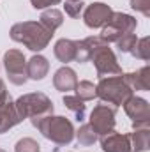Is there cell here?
Listing matches in <instances>:
<instances>
[{
    "label": "cell",
    "instance_id": "obj_1",
    "mask_svg": "<svg viewBox=\"0 0 150 152\" xmlns=\"http://www.w3.org/2000/svg\"><path fill=\"white\" fill-rule=\"evenodd\" d=\"M9 36L12 41L21 42L30 51H42L53 37V32H50L46 27H42L39 21H21L11 27Z\"/></svg>",
    "mask_w": 150,
    "mask_h": 152
},
{
    "label": "cell",
    "instance_id": "obj_2",
    "mask_svg": "<svg viewBox=\"0 0 150 152\" xmlns=\"http://www.w3.org/2000/svg\"><path fill=\"white\" fill-rule=\"evenodd\" d=\"M32 126L46 140L53 142L55 145H69L74 140V126L69 118H66L62 115L51 113L48 117L39 118V120H34Z\"/></svg>",
    "mask_w": 150,
    "mask_h": 152
},
{
    "label": "cell",
    "instance_id": "obj_3",
    "mask_svg": "<svg viewBox=\"0 0 150 152\" xmlns=\"http://www.w3.org/2000/svg\"><path fill=\"white\" fill-rule=\"evenodd\" d=\"M133 96L131 87L124 81L120 76H108L99 78V83L95 85V97H99L103 103H108L111 106H124V103Z\"/></svg>",
    "mask_w": 150,
    "mask_h": 152
},
{
    "label": "cell",
    "instance_id": "obj_4",
    "mask_svg": "<svg viewBox=\"0 0 150 152\" xmlns=\"http://www.w3.org/2000/svg\"><path fill=\"white\" fill-rule=\"evenodd\" d=\"M18 115L23 118H30V122L39 120L42 117L53 113V101L42 94V92H30V94H23L21 97H18L14 101Z\"/></svg>",
    "mask_w": 150,
    "mask_h": 152
},
{
    "label": "cell",
    "instance_id": "obj_5",
    "mask_svg": "<svg viewBox=\"0 0 150 152\" xmlns=\"http://www.w3.org/2000/svg\"><path fill=\"white\" fill-rule=\"evenodd\" d=\"M115 117H117V106H111L108 103H101V104L94 106V110L90 112L88 124L92 126L95 134L99 138H103V136L115 131V124H117Z\"/></svg>",
    "mask_w": 150,
    "mask_h": 152
},
{
    "label": "cell",
    "instance_id": "obj_6",
    "mask_svg": "<svg viewBox=\"0 0 150 152\" xmlns=\"http://www.w3.org/2000/svg\"><path fill=\"white\" fill-rule=\"evenodd\" d=\"M4 67H5V73L7 78L12 85H25L28 81V76H27V58L23 55V51L20 50H7L5 55H4Z\"/></svg>",
    "mask_w": 150,
    "mask_h": 152
},
{
    "label": "cell",
    "instance_id": "obj_7",
    "mask_svg": "<svg viewBox=\"0 0 150 152\" xmlns=\"http://www.w3.org/2000/svg\"><path fill=\"white\" fill-rule=\"evenodd\" d=\"M90 60L94 62L95 73H97L99 78H108V76H120L122 75V67H120V64H118V60H117L113 50L110 48V44L99 48V50L92 55Z\"/></svg>",
    "mask_w": 150,
    "mask_h": 152
},
{
    "label": "cell",
    "instance_id": "obj_8",
    "mask_svg": "<svg viewBox=\"0 0 150 152\" xmlns=\"http://www.w3.org/2000/svg\"><path fill=\"white\" fill-rule=\"evenodd\" d=\"M111 12L113 9L108 4H104V2H92V4H88L83 9L81 16H83V21H85V25L88 28H103L108 23Z\"/></svg>",
    "mask_w": 150,
    "mask_h": 152
},
{
    "label": "cell",
    "instance_id": "obj_9",
    "mask_svg": "<svg viewBox=\"0 0 150 152\" xmlns=\"http://www.w3.org/2000/svg\"><path fill=\"white\" fill-rule=\"evenodd\" d=\"M20 122H23V120L18 115L16 104H14L11 94L7 90H4L0 94V134L7 133L9 129H12Z\"/></svg>",
    "mask_w": 150,
    "mask_h": 152
},
{
    "label": "cell",
    "instance_id": "obj_10",
    "mask_svg": "<svg viewBox=\"0 0 150 152\" xmlns=\"http://www.w3.org/2000/svg\"><path fill=\"white\" fill-rule=\"evenodd\" d=\"M124 110L133 122H150V104L143 97L131 96L124 103Z\"/></svg>",
    "mask_w": 150,
    "mask_h": 152
},
{
    "label": "cell",
    "instance_id": "obj_11",
    "mask_svg": "<svg viewBox=\"0 0 150 152\" xmlns=\"http://www.w3.org/2000/svg\"><path fill=\"white\" fill-rule=\"evenodd\" d=\"M103 46H108L106 41L99 37V36H90V37H85L81 41H76V57L74 60L79 64H85V62H90L92 55L103 48Z\"/></svg>",
    "mask_w": 150,
    "mask_h": 152
},
{
    "label": "cell",
    "instance_id": "obj_12",
    "mask_svg": "<svg viewBox=\"0 0 150 152\" xmlns=\"http://www.w3.org/2000/svg\"><path fill=\"white\" fill-rule=\"evenodd\" d=\"M101 149L103 152H133L129 134H122L115 131L101 138Z\"/></svg>",
    "mask_w": 150,
    "mask_h": 152
},
{
    "label": "cell",
    "instance_id": "obj_13",
    "mask_svg": "<svg viewBox=\"0 0 150 152\" xmlns=\"http://www.w3.org/2000/svg\"><path fill=\"white\" fill-rule=\"evenodd\" d=\"M53 85L58 92H73L78 85V76H76L74 69L67 67V66H62L60 69L55 71L53 75Z\"/></svg>",
    "mask_w": 150,
    "mask_h": 152
},
{
    "label": "cell",
    "instance_id": "obj_14",
    "mask_svg": "<svg viewBox=\"0 0 150 152\" xmlns=\"http://www.w3.org/2000/svg\"><path fill=\"white\" fill-rule=\"evenodd\" d=\"M124 81L131 87V90H150V67L143 66L141 69H138L136 73H127L122 75Z\"/></svg>",
    "mask_w": 150,
    "mask_h": 152
},
{
    "label": "cell",
    "instance_id": "obj_15",
    "mask_svg": "<svg viewBox=\"0 0 150 152\" xmlns=\"http://www.w3.org/2000/svg\"><path fill=\"white\" fill-rule=\"evenodd\" d=\"M50 71V62L46 57L42 55H34L30 60H27V76L28 80H34V81H41L48 76Z\"/></svg>",
    "mask_w": 150,
    "mask_h": 152
},
{
    "label": "cell",
    "instance_id": "obj_16",
    "mask_svg": "<svg viewBox=\"0 0 150 152\" xmlns=\"http://www.w3.org/2000/svg\"><path fill=\"white\" fill-rule=\"evenodd\" d=\"M108 25L115 27L117 30H120L122 34H134L136 27H138V21L134 16L131 14H125V12H115L113 11L110 20H108Z\"/></svg>",
    "mask_w": 150,
    "mask_h": 152
},
{
    "label": "cell",
    "instance_id": "obj_17",
    "mask_svg": "<svg viewBox=\"0 0 150 152\" xmlns=\"http://www.w3.org/2000/svg\"><path fill=\"white\" fill-rule=\"evenodd\" d=\"M53 53L57 57L58 62L62 64H69L73 62L76 57V41L73 39H58L55 42V48H53Z\"/></svg>",
    "mask_w": 150,
    "mask_h": 152
},
{
    "label": "cell",
    "instance_id": "obj_18",
    "mask_svg": "<svg viewBox=\"0 0 150 152\" xmlns=\"http://www.w3.org/2000/svg\"><path fill=\"white\" fill-rule=\"evenodd\" d=\"M129 140H131L133 152H147L149 151V140H150V127L133 129V133L129 134Z\"/></svg>",
    "mask_w": 150,
    "mask_h": 152
},
{
    "label": "cell",
    "instance_id": "obj_19",
    "mask_svg": "<svg viewBox=\"0 0 150 152\" xmlns=\"http://www.w3.org/2000/svg\"><path fill=\"white\" fill-rule=\"evenodd\" d=\"M39 23H41L42 27H46L50 32H55L58 27H62V23H64V14H62V11L50 7V9H46V11L41 14Z\"/></svg>",
    "mask_w": 150,
    "mask_h": 152
},
{
    "label": "cell",
    "instance_id": "obj_20",
    "mask_svg": "<svg viewBox=\"0 0 150 152\" xmlns=\"http://www.w3.org/2000/svg\"><path fill=\"white\" fill-rule=\"evenodd\" d=\"M64 104H66L67 110H71V112L74 113V117L78 120H83V118H85L87 104H85V101H81L79 97H76V96H64Z\"/></svg>",
    "mask_w": 150,
    "mask_h": 152
},
{
    "label": "cell",
    "instance_id": "obj_21",
    "mask_svg": "<svg viewBox=\"0 0 150 152\" xmlns=\"http://www.w3.org/2000/svg\"><path fill=\"white\" fill-rule=\"evenodd\" d=\"M74 136L78 138L79 145H85V147L94 145V143L99 140V136L95 134V131L92 129V126H90V124H83V126H79V129L74 133Z\"/></svg>",
    "mask_w": 150,
    "mask_h": 152
},
{
    "label": "cell",
    "instance_id": "obj_22",
    "mask_svg": "<svg viewBox=\"0 0 150 152\" xmlns=\"http://www.w3.org/2000/svg\"><path fill=\"white\" fill-rule=\"evenodd\" d=\"M74 92L76 97H79L81 101H92L95 97V85L88 80H81V81H78Z\"/></svg>",
    "mask_w": 150,
    "mask_h": 152
},
{
    "label": "cell",
    "instance_id": "obj_23",
    "mask_svg": "<svg viewBox=\"0 0 150 152\" xmlns=\"http://www.w3.org/2000/svg\"><path fill=\"white\" fill-rule=\"evenodd\" d=\"M131 55L136 57V58H141V60H150V39L149 37L138 39Z\"/></svg>",
    "mask_w": 150,
    "mask_h": 152
},
{
    "label": "cell",
    "instance_id": "obj_24",
    "mask_svg": "<svg viewBox=\"0 0 150 152\" xmlns=\"http://www.w3.org/2000/svg\"><path fill=\"white\" fill-rule=\"evenodd\" d=\"M14 152H41V145H39L34 138L25 136V138H21V140L16 142Z\"/></svg>",
    "mask_w": 150,
    "mask_h": 152
},
{
    "label": "cell",
    "instance_id": "obj_25",
    "mask_svg": "<svg viewBox=\"0 0 150 152\" xmlns=\"http://www.w3.org/2000/svg\"><path fill=\"white\" fill-rule=\"evenodd\" d=\"M83 9H85L83 0H66V4H64V11L71 18H79Z\"/></svg>",
    "mask_w": 150,
    "mask_h": 152
},
{
    "label": "cell",
    "instance_id": "obj_26",
    "mask_svg": "<svg viewBox=\"0 0 150 152\" xmlns=\"http://www.w3.org/2000/svg\"><path fill=\"white\" fill-rule=\"evenodd\" d=\"M136 34H124L120 39H117V48L122 51V53H131L134 44H136Z\"/></svg>",
    "mask_w": 150,
    "mask_h": 152
},
{
    "label": "cell",
    "instance_id": "obj_27",
    "mask_svg": "<svg viewBox=\"0 0 150 152\" xmlns=\"http://www.w3.org/2000/svg\"><path fill=\"white\" fill-rule=\"evenodd\" d=\"M131 7L143 16H150V0H131Z\"/></svg>",
    "mask_w": 150,
    "mask_h": 152
},
{
    "label": "cell",
    "instance_id": "obj_28",
    "mask_svg": "<svg viewBox=\"0 0 150 152\" xmlns=\"http://www.w3.org/2000/svg\"><path fill=\"white\" fill-rule=\"evenodd\" d=\"M62 0H30L32 7L34 9H46V7H51V5H57L60 4Z\"/></svg>",
    "mask_w": 150,
    "mask_h": 152
},
{
    "label": "cell",
    "instance_id": "obj_29",
    "mask_svg": "<svg viewBox=\"0 0 150 152\" xmlns=\"http://www.w3.org/2000/svg\"><path fill=\"white\" fill-rule=\"evenodd\" d=\"M138 127H150V122H133V129Z\"/></svg>",
    "mask_w": 150,
    "mask_h": 152
},
{
    "label": "cell",
    "instance_id": "obj_30",
    "mask_svg": "<svg viewBox=\"0 0 150 152\" xmlns=\"http://www.w3.org/2000/svg\"><path fill=\"white\" fill-rule=\"evenodd\" d=\"M4 90H5V85H4V81H2V80H0V94H2V92H4Z\"/></svg>",
    "mask_w": 150,
    "mask_h": 152
},
{
    "label": "cell",
    "instance_id": "obj_31",
    "mask_svg": "<svg viewBox=\"0 0 150 152\" xmlns=\"http://www.w3.org/2000/svg\"><path fill=\"white\" fill-rule=\"evenodd\" d=\"M0 152H7V151H4V149H0Z\"/></svg>",
    "mask_w": 150,
    "mask_h": 152
}]
</instances>
